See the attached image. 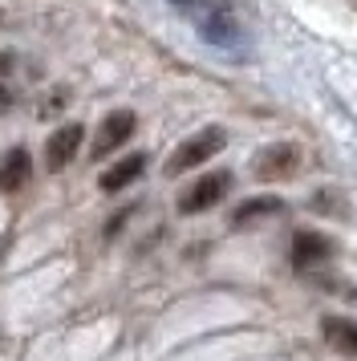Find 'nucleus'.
Returning <instances> with one entry per match:
<instances>
[{"instance_id":"1","label":"nucleus","mask_w":357,"mask_h":361,"mask_svg":"<svg viewBox=\"0 0 357 361\" xmlns=\"http://www.w3.org/2000/svg\"><path fill=\"white\" fill-rule=\"evenodd\" d=\"M183 17L195 25V33L203 37L207 45H215V49L224 53H236V57H243L248 53V29L240 25V17H236V8L227 4V0H171Z\"/></svg>"},{"instance_id":"2","label":"nucleus","mask_w":357,"mask_h":361,"mask_svg":"<svg viewBox=\"0 0 357 361\" xmlns=\"http://www.w3.org/2000/svg\"><path fill=\"white\" fill-rule=\"evenodd\" d=\"M224 147H227V134L219 130V126H203L199 134H191L187 142L175 147L171 163H167V175H183V171H191V166L207 163V159H215Z\"/></svg>"},{"instance_id":"3","label":"nucleus","mask_w":357,"mask_h":361,"mask_svg":"<svg viewBox=\"0 0 357 361\" xmlns=\"http://www.w3.org/2000/svg\"><path fill=\"white\" fill-rule=\"evenodd\" d=\"M301 171V147H292V142H272V147H264L256 154V163H252V175L260 183H280V179H292Z\"/></svg>"},{"instance_id":"4","label":"nucleus","mask_w":357,"mask_h":361,"mask_svg":"<svg viewBox=\"0 0 357 361\" xmlns=\"http://www.w3.org/2000/svg\"><path fill=\"white\" fill-rule=\"evenodd\" d=\"M227 187H231V175H227V171H211V175H203L199 183H191V187L178 195V212L183 215L207 212V207H215V203L227 195Z\"/></svg>"},{"instance_id":"5","label":"nucleus","mask_w":357,"mask_h":361,"mask_svg":"<svg viewBox=\"0 0 357 361\" xmlns=\"http://www.w3.org/2000/svg\"><path fill=\"white\" fill-rule=\"evenodd\" d=\"M329 256H333V244L321 231H296L292 235V268L296 272H313V268L329 264Z\"/></svg>"},{"instance_id":"6","label":"nucleus","mask_w":357,"mask_h":361,"mask_svg":"<svg viewBox=\"0 0 357 361\" xmlns=\"http://www.w3.org/2000/svg\"><path fill=\"white\" fill-rule=\"evenodd\" d=\"M81 142H85V130H81L78 122H69V126H57V130L49 134L45 142V163L49 171H61V166H69L73 159H78Z\"/></svg>"},{"instance_id":"7","label":"nucleus","mask_w":357,"mask_h":361,"mask_svg":"<svg viewBox=\"0 0 357 361\" xmlns=\"http://www.w3.org/2000/svg\"><path fill=\"white\" fill-rule=\"evenodd\" d=\"M134 130H138V118L130 114V110H114V114L102 122V130H97V138H94V159H106L114 150H122V142H126Z\"/></svg>"},{"instance_id":"8","label":"nucleus","mask_w":357,"mask_h":361,"mask_svg":"<svg viewBox=\"0 0 357 361\" xmlns=\"http://www.w3.org/2000/svg\"><path fill=\"white\" fill-rule=\"evenodd\" d=\"M32 175V159L25 147H13L4 159H0V191H25V183H29Z\"/></svg>"},{"instance_id":"9","label":"nucleus","mask_w":357,"mask_h":361,"mask_svg":"<svg viewBox=\"0 0 357 361\" xmlns=\"http://www.w3.org/2000/svg\"><path fill=\"white\" fill-rule=\"evenodd\" d=\"M321 333L341 357H357V321H349V317H325Z\"/></svg>"},{"instance_id":"10","label":"nucleus","mask_w":357,"mask_h":361,"mask_svg":"<svg viewBox=\"0 0 357 361\" xmlns=\"http://www.w3.org/2000/svg\"><path fill=\"white\" fill-rule=\"evenodd\" d=\"M143 171H146V154H126V159H118L110 171H102V191H110V195H114V191L130 187Z\"/></svg>"},{"instance_id":"11","label":"nucleus","mask_w":357,"mask_h":361,"mask_svg":"<svg viewBox=\"0 0 357 361\" xmlns=\"http://www.w3.org/2000/svg\"><path fill=\"white\" fill-rule=\"evenodd\" d=\"M284 212V203L276 195H260V199H248L236 207V228H248L252 219H264V215H280Z\"/></svg>"},{"instance_id":"12","label":"nucleus","mask_w":357,"mask_h":361,"mask_svg":"<svg viewBox=\"0 0 357 361\" xmlns=\"http://www.w3.org/2000/svg\"><path fill=\"white\" fill-rule=\"evenodd\" d=\"M8 69H13V57H8V53H0V73H8Z\"/></svg>"},{"instance_id":"13","label":"nucleus","mask_w":357,"mask_h":361,"mask_svg":"<svg viewBox=\"0 0 357 361\" xmlns=\"http://www.w3.org/2000/svg\"><path fill=\"white\" fill-rule=\"evenodd\" d=\"M8 106H13V98H8V90L0 85V110H8Z\"/></svg>"}]
</instances>
